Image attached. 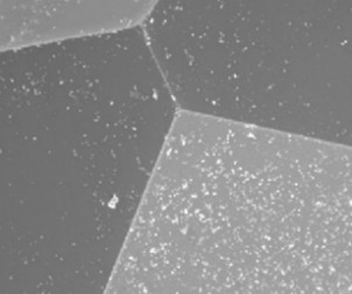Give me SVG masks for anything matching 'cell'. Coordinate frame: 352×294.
Here are the masks:
<instances>
[{
    "instance_id": "obj_1",
    "label": "cell",
    "mask_w": 352,
    "mask_h": 294,
    "mask_svg": "<svg viewBox=\"0 0 352 294\" xmlns=\"http://www.w3.org/2000/svg\"><path fill=\"white\" fill-rule=\"evenodd\" d=\"M3 293L106 292L175 121L135 28L8 50Z\"/></svg>"
},
{
    "instance_id": "obj_2",
    "label": "cell",
    "mask_w": 352,
    "mask_h": 294,
    "mask_svg": "<svg viewBox=\"0 0 352 294\" xmlns=\"http://www.w3.org/2000/svg\"><path fill=\"white\" fill-rule=\"evenodd\" d=\"M111 290L349 292L350 149L219 118L181 116Z\"/></svg>"
},
{
    "instance_id": "obj_3",
    "label": "cell",
    "mask_w": 352,
    "mask_h": 294,
    "mask_svg": "<svg viewBox=\"0 0 352 294\" xmlns=\"http://www.w3.org/2000/svg\"><path fill=\"white\" fill-rule=\"evenodd\" d=\"M350 3H159L147 24L189 113L345 145Z\"/></svg>"
}]
</instances>
